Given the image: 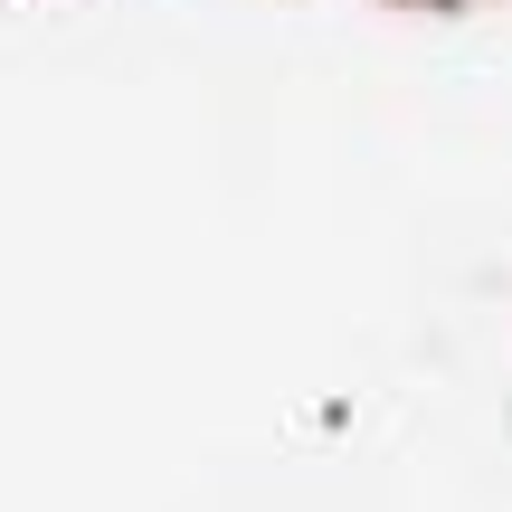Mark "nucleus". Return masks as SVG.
Returning <instances> with one entry per match:
<instances>
[]
</instances>
